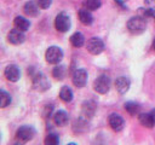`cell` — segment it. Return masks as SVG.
Masks as SVG:
<instances>
[{"instance_id": "1", "label": "cell", "mask_w": 155, "mask_h": 145, "mask_svg": "<svg viewBox=\"0 0 155 145\" xmlns=\"http://www.w3.org/2000/svg\"><path fill=\"white\" fill-rule=\"evenodd\" d=\"M145 28H147V22L143 16L131 17L127 22V29L134 35H139V34L144 33Z\"/></svg>"}, {"instance_id": "2", "label": "cell", "mask_w": 155, "mask_h": 145, "mask_svg": "<svg viewBox=\"0 0 155 145\" xmlns=\"http://www.w3.org/2000/svg\"><path fill=\"white\" fill-rule=\"evenodd\" d=\"M93 88L99 94L107 93L109 91V88H110V77L108 75H105V74L99 75L93 82Z\"/></svg>"}, {"instance_id": "3", "label": "cell", "mask_w": 155, "mask_h": 145, "mask_svg": "<svg viewBox=\"0 0 155 145\" xmlns=\"http://www.w3.org/2000/svg\"><path fill=\"white\" fill-rule=\"evenodd\" d=\"M63 58V52L58 46H50L46 50L45 59L50 64H58Z\"/></svg>"}, {"instance_id": "4", "label": "cell", "mask_w": 155, "mask_h": 145, "mask_svg": "<svg viewBox=\"0 0 155 145\" xmlns=\"http://www.w3.org/2000/svg\"><path fill=\"white\" fill-rule=\"evenodd\" d=\"M54 27L58 31L61 33H65L70 29V18L65 12H61L56 16L54 19Z\"/></svg>"}, {"instance_id": "5", "label": "cell", "mask_w": 155, "mask_h": 145, "mask_svg": "<svg viewBox=\"0 0 155 145\" xmlns=\"http://www.w3.org/2000/svg\"><path fill=\"white\" fill-rule=\"evenodd\" d=\"M34 135H35V130L31 126H22L16 132V138L21 143H27V141L31 140Z\"/></svg>"}, {"instance_id": "6", "label": "cell", "mask_w": 155, "mask_h": 145, "mask_svg": "<svg viewBox=\"0 0 155 145\" xmlns=\"http://www.w3.org/2000/svg\"><path fill=\"white\" fill-rule=\"evenodd\" d=\"M33 87L39 92H44L50 88V82L47 81V79L44 74L36 72L33 76Z\"/></svg>"}, {"instance_id": "7", "label": "cell", "mask_w": 155, "mask_h": 145, "mask_svg": "<svg viewBox=\"0 0 155 145\" xmlns=\"http://www.w3.org/2000/svg\"><path fill=\"white\" fill-rule=\"evenodd\" d=\"M103 50H104V42L99 37H91L87 41V51L91 54L97 56V54L102 53Z\"/></svg>"}, {"instance_id": "8", "label": "cell", "mask_w": 155, "mask_h": 145, "mask_svg": "<svg viewBox=\"0 0 155 145\" xmlns=\"http://www.w3.org/2000/svg\"><path fill=\"white\" fill-rule=\"evenodd\" d=\"M71 79H73L74 86L78 87V88H81L87 82V71L85 69H78V70L74 71Z\"/></svg>"}, {"instance_id": "9", "label": "cell", "mask_w": 155, "mask_h": 145, "mask_svg": "<svg viewBox=\"0 0 155 145\" xmlns=\"http://www.w3.org/2000/svg\"><path fill=\"white\" fill-rule=\"evenodd\" d=\"M4 75L5 77L11 81V82H17L21 77V71H19V68L15 64H10L5 68V71H4Z\"/></svg>"}, {"instance_id": "10", "label": "cell", "mask_w": 155, "mask_h": 145, "mask_svg": "<svg viewBox=\"0 0 155 145\" xmlns=\"http://www.w3.org/2000/svg\"><path fill=\"white\" fill-rule=\"evenodd\" d=\"M108 122L111 129H114L115 132H120L124 128V118L119 114H115V112L110 114L108 117Z\"/></svg>"}, {"instance_id": "11", "label": "cell", "mask_w": 155, "mask_h": 145, "mask_svg": "<svg viewBox=\"0 0 155 145\" xmlns=\"http://www.w3.org/2000/svg\"><path fill=\"white\" fill-rule=\"evenodd\" d=\"M24 39H25V36H24L23 31L17 29V28L10 30L8 34H7V40L12 45H19V44H22L24 41Z\"/></svg>"}, {"instance_id": "12", "label": "cell", "mask_w": 155, "mask_h": 145, "mask_svg": "<svg viewBox=\"0 0 155 145\" xmlns=\"http://www.w3.org/2000/svg\"><path fill=\"white\" fill-rule=\"evenodd\" d=\"M96 109H97V105L93 100H87L82 104V118L85 120H90L94 112H96Z\"/></svg>"}, {"instance_id": "13", "label": "cell", "mask_w": 155, "mask_h": 145, "mask_svg": "<svg viewBox=\"0 0 155 145\" xmlns=\"http://www.w3.org/2000/svg\"><path fill=\"white\" fill-rule=\"evenodd\" d=\"M130 86H131V81L128 80V77L126 76H120L116 79L115 81V87H116V91L121 94L126 93L128 89H130Z\"/></svg>"}, {"instance_id": "14", "label": "cell", "mask_w": 155, "mask_h": 145, "mask_svg": "<svg viewBox=\"0 0 155 145\" xmlns=\"http://www.w3.org/2000/svg\"><path fill=\"white\" fill-rule=\"evenodd\" d=\"M23 11L29 17H36L39 14V5L35 1H28L24 4Z\"/></svg>"}, {"instance_id": "15", "label": "cell", "mask_w": 155, "mask_h": 145, "mask_svg": "<svg viewBox=\"0 0 155 145\" xmlns=\"http://www.w3.org/2000/svg\"><path fill=\"white\" fill-rule=\"evenodd\" d=\"M53 121H54V123H56L57 126L63 127V126H65V124L68 123V121H69L68 114H67L64 110H58V111H56L54 115H53Z\"/></svg>"}, {"instance_id": "16", "label": "cell", "mask_w": 155, "mask_h": 145, "mask_svg": "<svg viewBox=\"0 0 155 145\" xmlns=\"http://www.w3.org/2000/svg\"><path fill=\"white\" fill-rule=\"evenodd\" d=\"M79 19H80V22L82 23V24H85V25H91L92 24V22H93V16L91 14V12L87 10V8H81L80 11H79Z\"/></svg>"}, {"instance_id": "17", "label": "cell", "mask_w": 155, "mask_h": 145, "mask_svg": "<svg viewBox=\"0 0 155 145\" xmlns=\"http://www.w3.org/2000/svg\"><path fill=\"white\" fill-rule=\"evenodd\" d=\"M138 118H139L140 124L144 126V127L151 128L155 124V120H154V116H153L151 112H149V114H139Z\"/></svg>"}, {"instance_id": "18", "label": "cell", "mask_w": 155, "mask_h": 145, "mask_svg": "<svg viewBox=\"0 0 155 145\" xmlns=\"http://www.w3.org/2000/svg\"><path fill=\"white\" fill-rule=\"evenodd\" d=\"M13 24H15V27H16L17 29H19V30H22V31L28 30L29 27H30V22H29L27 18L21 17V16H17V17L15 18Z\"/></svg>"}, {"instance_id": "19", "label": "cell", "mask_w": 155, "mask_h": 145, "mask_svg": "<svg viewBox=\"0 0 155 145\" xmlns=\"http://www.w3.org/2000/svg\"><path fill=\"white\" fill-rule=\"evenodd\" d=\"M59 98L64 103H70L73 100V91L68 86H63L59 91Z\"/></svg>"}, {"instance_id": "20", "label": "cell", "mask_w": 155, "mask_h": 145, "mask_svg": "<svg viewBox=\"0 0 155 145\" xmlns=\"http://www.w3.org/2000/svg\"><path fill=\"white\" fill-rule=\"evenodd\" d=\"M70 44L74 46V47H82L84 44H85V37L81 33L76 31L71 36H70Z\"/></svg>"}, {"instance_id": "21", "label": "cell", "mask_w": 155, "mask_h": 145, "mask_svg": "<svg viewBox=\"0 0 155 145\" xmlns=\"http://www.w3.org/2000/svg\"><path fill=\"white\" fill-rule=\"evenodd\" d=\"M67 75V68L64 65H57L53 68L52 70V76L56 79V80H63Z\"/></svg>"}, {"instance_id": "22", "label": "cell", "mask_w": 155, "mask_h": 145, "mask_svg": "<svg viewBox=\"0 0 155 145\" xmlns=\"http://www.w3.org/2000/svg\"><path fill=\"white\" fill-rule=\"evenodd\" d=\"M101 5H102L101 0H84L82 1V6L87 8L88 11H96L101 7Z\"/></svg>"}, {"instance_id": "23", "label": "cell", "mask_w": 155, "mask_h": 145, "mask_svg": "<svg viewBox=\"0 0 155 145\" xmlns=\"http://www.w3.org/2000/svg\"><path fill=\"white\" fill-rule=\"evenodd\" d=\"M125 110L130 115L134 116V115H138L139 114V105L136 104V103H133V102H128V103L125 104Z\"/></svg>"}, {"instance_id": "24", "label": "cell", "mask_w": 155, "mask_h": 145, "mask_svg": "<svg viewBox=\"0 0 155 145\" xmlns=\"http://www.w3.org/2000/svg\"><path fill=\"white\" fill-rule=\"evenodd\" d=\"M10 103H11V95L6 91L1 89L0 91V105H1V108H6L7 105H10Z\"/></svg>"}, {"instance_id": "25", "label": "cell", "mask_w": 155, "mask_h": 145, "mask_svg": "<svg viewBox=\"0 0 155 145\" xmlns=\"http://www.w3.org/2000/svg\"><path fill=\"white\" fill-rule=\"evenodd\" d=\"M59 143V138L56 134H48L45 138V144L46 145H57Z\"/></svg>"}, {"instance_id": "26", "label": "cell", "mask_w": 155, "mask_h": 145, "mask_svg": "<svg viewBox=\"0 0 155 145\" xmlns=\"http://www.w3.org/2000/svg\"><path fill=\"white\" fill-rule=\"evenodd\" d=\"M40 8H48L52 4V0H36Z\"/></svg>"}, {"instance_id": "27", "label": "cell", "mask_w": 155, "mask_h": 145, "mask_svg": "<svg viewBox=\"0 0 155 145\" xmlns=\"http://www.w3.org/2000/svg\"><path fill=\"white\" fill-rule=\"evenodd\" d=\"M144 5H145V7L155 11V0H144Z\"/></svg>"}, {"instance_id": "28", "label": "cell", "mask_w": 155, "mask_h": 145, "mask_svg": "<svg viewBox=\"0 0 155 145\" xmlns=\"http://www.w3.org/2000/svg\"><path fill=\"white\" fill-rule=\"evenodd\" d=\"M116 4H119L120 6H124L125 5V2H126V0H114Z\"/></svg>"}, {"instance_id": "29", "label": "cell", "mask_w": 155, "mask_h": 145, "mask_svg": "<svg viewBox=\"0 0 155 145\" xmlns=\"http://www.w3.org/2000/svg\"><path fill=\"white\" fill-rule=\"evenodd\" d=\"M153 50L155 51V37H154V40H153Z\"/></svg>"}, {"instance_id": "30", "label": "cell", "mask_w": 155, "mask_h": 145, "mask_svg": "<svg viewBox=\"0 0 155 145\" xmlns=\"http://www.w3.org/2000/svg\"><path fill=\"white\" fill-rule=\"evenodd\" d=\"M151 114H153V116H154V120H155V109L151 111Z\"/></svg>"}, {"instance_id": "31", "label": "cell", "mask_w": 155, "mask_h": 145, "mask_svg": "<svg viewBox=\"0 0 155 145\" xmlns=\"http://www.w3.org/2000/svg\"><path fill=\"white\" fill-rule=\"evenodd\" d=\"M153 18H154V19H155V16H154V17H153Z\"/></svg>"}]
</instances>
